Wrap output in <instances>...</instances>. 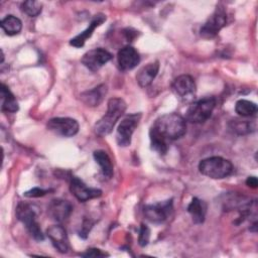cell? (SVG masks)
Masks as SVG:
<instances>
[{
    "mask_svg": "<svg viewBox=\"0 0 258 258\" xmlns=\"http://www.w3.org/2000/svg\"><path fill=\"white\" fill-rule=\"evenodd\" d=\"M117 60L119 69L123 72H126L134 69L139 63L140 56L138 51L133 46L126 45L118 51Z\"/></svg>",
    "mask_w": 258,
    "mask_h": 258,
    "instance_id": "obj_14",
    "label": "cell"
},
{
    "mask_svg": "<svg viewBox=\"0 0 258 258\" xmlns=\"http://www.w3.org/2000/svg\"><path fill=\"white\" fill-rule=\"evenodd\" d=\"M72 212L73 207L71 203L61 199L52 200L47 207L48 216L56 222H62L67 220L71 216Z\"/></svg>",
    "mask_w": 258,
    "mask_h": 258,
    "instance_id": "obj_15",
    "label": "cell"
},
{
    "mask_svg": "<svg viewBox=\"0 0 258 258\" xmlns=\"http://www.w3.org/2000/svg\"><path fill=\"white\" fill-rule=\"evenodd\" d=\"M105 21H106V15H104L102 13L96 14L93 17V19H92L91 23L89 24V26L83 32H81L80 34L76 35L74 38H72L70 40V44L72 46H75V47H82V46H84L86 40L92 36L94 30L98 26H100L103 22H105Z\"/></svg>",
    "mask_w": 258,
    "mask_h": 258,
    "instance_id": "obj_16",
    "label": "cell"
},
{
    "mask_svg": "<svg viewBox=\"0 0 258 258\" xmlns=\"http://www.w3.org/2000/svg\"><path fill=\"white\" fill-rule=\"evenodd\" d=\"M127 105L125 101L121 98H112L108 101V108L106 114L95 124V132L99 136H106L110 134L120 119L124 114Z\"/></svg>",
    "mask_w": 258,
    "mask_h": 258,
    "instance_id": "obj_2",
    "label": "cell"
},
{
    "mask_svg": "<svg viewBox=\"0 0 258 258\" xmlns=\"http://www.w3.org/2000/svg\"><path fill=\"white\" fill-rule=\"evenodd\" d=\"M46 235L53 247L60 253H67L70 249L67 231L59 225H53L46 230Z\"/></svg>",
    "mask_w": 258,
    "mask_h": 258,
    "instance_id": "obj_13",
    "label": "cell"
},
{
    "mask_svg": "<svg viewBox=\"0 0 258 258\" xmlns=\"http://www.w3.org/2000/svg\"><path fill=\"white\" fill-rule=\"evenodd\" d=\"M150 136V143H151V149L157 152L160 155H164L167 152L168 149V141L153 132L152 130L149 131Z\"/></svg>",
    "mask_w": 258,
    "mask_h": 258,
    "instance_id": "obj_25",
    "label": "cell"
},
{
    "mask_svg": "<svg viewBox=\"0 0 258 258\" xmlns=\"http://www.w3.org/2000/svg\"><path fill=\"white\" fill-rule=\"evenodd\" d=\"M172 211V200L146 205L143 208L144 217L153 224H161L167 220Z\"/></svg>",
    "mask_w": 258,
    "mask_h": 258,
    "instance_id": "obj_8",
    "label": "cell"
},
{
    "mask_svg": "<svg viewBox=\"0 0 258 258\" xmlns=\"http://www.w3.org/2000/svg\"><path fill=\"white\" fill-rule=\"evenodd\" d=\"M81 256H83V257H103V256H108V254L105 252H102L100 249L90 248L86 252L82 253Z\"/></svg>",
    "mask_w": 258,
    "mask_h": 258,
    "instance_id": "obj_29",
    "label": "cell"
},
{
    "mask_svg": "<svg viewBox=\"0 0 258 258\" xmlns=\"http://www.w3.org/2000/svg\"><path fill=\"white\" fill-rule=\"evenodd\" d=\"M235 111L242 117L254 116L257 113V105L254 102L242 99L236 102Z\"/></svg>",
    "mask_w": 258,
    "mask_h": 258,
    "instance_id": "obj_24",
    "label": "cell"
},
{
    "mask_svg": "<svg viewBox=\"0 0 258 258\" xmlns=\"http://www.w3.org/2000/svg\"><path fill=\"white\" fill-rule=\"evenodd\" d=\"M165 140H175L182 137L186 132L185 119L177 113H168L158 117L151 129Z\"/></svg>",
    "mask_w": 258,
    "mask_h": 258,
    "instance_id": "obj_1",
    "label": "cell"
},
{
    "mask_svg": "<svg viewBox=\"0 0 258 258\" xmlns=\"http://www.w3.org/2000/svg\"><path fill=\"white\" fill-rule=\"evenodd\" d=\"M196 83L191 76L181 75L174 79L171 89L173 93L181 99H190L196 93Z\"/></svg>",
    "mask_w": 258,
    "mask_h": 258,
    "instance_id": "obj_12",
    "label": "cell"
},
{
    "mask_svg": "<svg viewBox=\"0 0 258 258\" xmlns=\"http://www.w3.org/2000/svg\"><path fill=\"white\" fill-rule=\"evenodd\" d=\"M246 184H247L249 187L256 188V187L258 186L257 177H255V176H249V177L246 179Z\"/></svg>",
    "mask_w": 258,
    "mask_h": 258,
    "instance_id": "obj_30",
    "label": "cell"
},
{
    "mask_svg": "<svg viewBox=\"0 0 258 258\" xmlns=\"http://www.w3.org/2000/svg\"><path fill=\"white\" fill-rule=\"evenodd\" d=\"M227 24V13L223 7H217L205 24L201 27L200 33L204 38H213Z\"/></svg>",
    "mask_w": 258,
    "mask_h": 258,
    "instance_id": "obj_7",
    "label": "cell"
},
{
    "mask_svg": "<svg viewBox=\"0 0 258 258\" xmlns=\"http://www.w3.org/2000/svg\"><path fill=\"white\" fill-rule=\"evenodd\" d=\"M141 116V113L130 114L125 116L120 122L116 131V141L119 146L126 147L130 145L132 135L139 124Z\"/></svg>",
    "mask_w": 258,
    "mask_h": 258,
    "instance_id": "obj_6",
    "label": "cell"
},
{
    "mask_svg": "<svg viewBox=\"0 0 258 258\" xmlns=\"http://www.w3.org/2000/svg\"><path fill=\"white\" fill-rule=\"evenodd\" d=\"M158 71H159V61L157 60L142 67L136 74V81L138 85L142 88L148 87L157 76Z\"/></svg>",
    "mask_w": 258,
    "mask_h": 258,
    "instance_id": "obj_17",
    "label": "cell"
},
{
    "mask_svg": "<svg viewBox=\"0 0 258 258\" xmlns=\"http://www.w3.org/2000/svg\"><path fill=\"white\" fill-rule=\"evenodd\" d=\"M70 190L74 197L80 202H87L92 199L101 197L102 190L87 186L83 180L77 176H72L70 181Z\"/></svg>",
    "mask_w": 258,
    "mask_h": 258,
    "instance_id": "obj_11",
    "label": "cell"
},
{
    "mask_svg": "<svg viewBox=\"0 0 258 258\" xmlns=\"http://www.w3.org/2000/svg\"><path fill=\"white\" fill-rule=\"evenodd\" d=\"M15 213L17 219L25 226L26 230L33 239L36 241H42L44 239V235L40 229L39 223L37 222L36 214L30 205L20 202L16 207Z\"/></svg>",
    "mask_w": 258,
    "mask_h": 258,
    "instance_id": "obj_4",
    "label": "cell"
},
{
    "mask_svg": "<svg viewBox=\"0 0 258 258\" xmlns=\"http://www.w3.org/2000/svg\"><path fill=\"white\" fill-rule=\"evenodd\" d=\"M1 28L3 31L10 36L16 35L21 31L22 23L19 18L14 15H7L1 20Z\"/></svg>",
    "mask_w": 258,
    "mask_h": 258,
    "instance_id": "obj_23",
    "label": "cell"
},
{
    "mask_svg": "<svg viewBox=\"0 0 258 258\" xmlns=\"http://www.w3.org/2000/svg\"><path fill=\"white\" fill-rule=\"evenodd\" d=\"M106 94H107V87L104 84H102L90 91H86L82 93L81 100L84 104H86L89 107H96L103 102Z\"/></svg>",
    "mask_w": 258,
    "mask_h": 258,
    "instance_id": "obj_18",
    "label": "cell"
},
{
    "mask_svg": "<svg viewBox=\"0 0 258 258\" xmlns=\"http://www.w3.org/2000/svg\"><path fill=\"white\" fill-rule=\"evenodd\" d=\"M229 129L238 135H246L256 130V122L250 120L234 119L229 122Z\"/></svg>",
    "mask_w": 258,
    "mask_h": 258,
    "instance_id": "obj_21",
    "label": "cell"
},
{
    "mask_svg": "<svg viewBox=\"0 0 258 258\" xmlns=\"http://www.w3.org/2000/svg\"><path fill=\"white\" fill-rule=\"evenodd\" d=\"M187 212L195 224H202L206 218L207 204L198 198H194L187 207Z\"/></svg>",
    "mask_w": 258,
    "mask_h": 258,
    "instance_id": "obj_19",
    "label": "cell"
},
{
    "mask_svg": "<svg viewBox=\"0 0 258 258\" xmlns=\"http://www.w3.org/2000/svg\"><path fill=\"white\" fill-rule=\"evenodd\" d=\"M47 192H49V189H43L40 187H33L27 191L24 192V197L27 198H39L45 196Z\"/></svg>",
    "mask_w": 258,
    "mask_h": 258,
    "instance_id": "obj_28",
    "label": "cell"
},
{
    "mask_svg": "<svg viewBox=\"0 0 258 258\" xmlns=\"http://www.w3.org/2000/svg\"><path fill=\"white\" fill-rule=\"evenodd\" d=\"M199 170L202 174L213 178L222 179L232 174L234 166L232 162L221 156H211L199 163Z\"/></svg>",
    "mask_w": 258,
    "mask_h": 258,
    "instance_id": "obj_3",
    "label": "cell"
},
{
    "mask_svg": "<svg viewBox=\"0 0 258 258\" xmlns=\"http://www.w3.org/2000/svg\"><path fill=\"white\" fill-rule=\"evenodd\" d=\"M47 129L57 135L63 137H72L78 133L79 123L73 118L56 117L51 118L47 122Z\"/></svg>",
    "mask_w": 258,
    "mask_h": 258,
    "instance_id": "obj_9",
    "label": "cell"
},
{
    "mask_svg": "<svg viewBox=\"0 0 258 258\" xmlns=\"http://www.w3.org/2000/svg\"><path fill=\"white\" fill-rule=\"evenodd\" d=\"M112 54L105 48L98 47L87 51L81 58L82 63L90 71L97 72L112 59Z\"/></svg>",
    "mask_w": 258,
    "mask_h": 258,
    "instance_id": "obj_10",
    "label": "cell"
},
{
    "mask_svg": "<svg viewBox=\"0 0 258 258\" xmlns=\"http://www.w3.org/2000/svg\"><path fill=\"white\" fill-rule=\"evenodd\" d=\"M19 109L18 103L14 97V95L11 93L9 88L2 83L1 85V110L3 112H9V113H15Z\"/></svg>",
    "mask_w": 258,
    "mask_h": 258,
    "instance_id": "obj_20",
    "label": "cell"
},
{
    "mask_svg": "<svg viewBox=\"0 0 258 258\" xmlns=\"http://www.w3.org/2000/svg\"><path fill=\"white\" fill-rule=\"evenodd\" d=\"M150 239V229L147 225L141 224L139 229V235H138V244L141 247H145Z\"/></svg>",
    "mask_w": 258,
    "mask_h": 258,
    "instance_id": "obj_27",
    "label": "cell"
},
{
    "mask_svg": "<svg viewBox=\"0 0 258 258\" xmlns=\"http://www.w3.org/2000/svg\"><path fill=\"white\" fill-rule=\"evenodd\" d=\"M216 107V99L214 97H206L198 100L189 105L185 112V120L190 123L201 124L206 122Z\"/></svg>",
    "mask_w": 258,
    "mask_h": 258,
    "instance_id": "obj_5",
    "label": "cell"
},
{
    "mask_svg": "<svg viewBox=\"0 0 258 258\" xmlns=\"http://www.w3.org/2000/svg\"><path fill=\"white\" fill-rule=\"evenodd\" d=\"M21 10L27 14L29 17H36L42 11V4L38 1L34 0H27L22 2Z\"/></svg>",
    "mask_w": 258,
    "mask_h": 258,
    "instance_id": "obj_26",
    "label": "cell"
},
{
    "mask_svg": "<svg viewBox=\"0 0 258 258\" xmlns=\"http://www.w3.org/2000/svg\"><path fill=\"white\" fill-rule=\"evenodd\" d=\"M93 155L96 162L100 165L103 175L107 178H111L113 176V164L107 152L104 150H96Z\"/></svg>",
    "mask_w": 258,
    "mask_h": 258,
    "instance_id": "obj_22",
    "label": "cell"
}]
</instances>
